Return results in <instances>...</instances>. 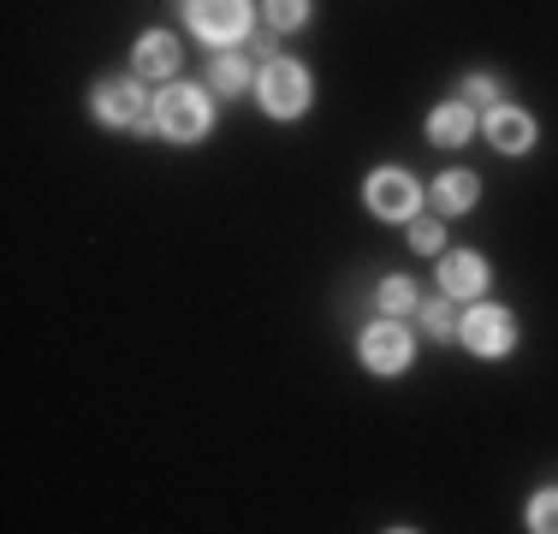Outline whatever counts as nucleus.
Here are the masks:
<instances>
[{
    "label": "nucleus",
    "instance_id": "f257e3e1",
    "mask_svg": "<svg viewBox=\"0 0 558 534\" xmlns=\"http://www.w3.org/2000/svg\"><path fill=\"white\" fill-rule=\"evenodd\" d=\"M155 125L167 131L172 143H191V137H203L208 131V101H203V89H167L161 101H155Z\"/></svg>",
    "mask_w": 558,
    "mask_h": 534
},
{
    "label": "nucleus",
    "instance_id": "f03ea898",
    "mask_svg": "<svg viewBox=\"0 0 558 534\" xmlns=\"http://www.w3.org/2000/svg\"><path fill=\"white\" fill-rule=\"evenodd\" d=\"M262 107H268L274 119H291V113H303V101H310V77H303V65H291V60H268L262 65Z\"/></svg>",
    "mask_w": 558,
    "mask_h": 534
},
{
    "label": "nucleus",
    "instance_id": "7ed1b4c3",
    "mask_svg": "<svg viewBox=\"0 0 558 534\" xmlns=\"http://www.w3.org/2000/svg\"><path fill=\"white\" fill-rule=\"evenodd\" d=\"M250 24L244 0H191V31L208 36V43H238Z\"/></svg>",
    "mask_w": 558,
    "mask_h": 534
},
{
    "label": "nucleus",
    "instance_id": "20e7f679",
    "mask_svg": "<svg viewBox=\"0 0 558 534\" xmlns=\"http://www.w3.org/2000/svg\"><path fill=\"white\" fill-rule=\"evenodd\" d=\"M356 351H363V363L375 368V374H398L410 363V332L398 327V320H375V327L363 332V344H356Z\"/></svg>",
    "mask_w": 558,
    "mask_h": 534
},
{
    "label": "nucleus",
    "instance_id": "39448f33",
    "mask_svg": "<svg viewBox=\"0 0 558 534\" xmlns=\"http://www.w3.org/2000/svg\"><path fill=\"white\" fill-rule=\"evenodd\" d=\"M416 203H422V191H416V179H404V172L387 167V172L368 179V208H375L380 220H410Z\"/></svg>",
    "mask_w": 558,
    "mask_h": 534
},
{
    "label": "nucleus",
    "instance_id": "423d86ee",
    "mask_svg": "<svg viewBox=\"0 0 558 534\" xmlns=\"http://www.w3.org/2000/svg\"><path fill=\"white\" fill-rule=\"evenodd\" d=\"M511 339H517L511 315L494 310V303H482V310H470V315H463V344H470V351L499 356V351H511Z\"/></svg>",
    "mask_w": 558,
    "mask_h": 534
},
{
    "label": "nucleus",
    "instance_id": "0eeeda50",
    "mask_svg": "<svg viewBox=\"0 0 558 534\" xmlns=\"http://www.w3.org/2000/svg\"><path fill=\"white\" fill-rule=\"evenodd\" d=\"M96 113L108 119V125H137L143 119V89L131 84V77H113V84L96 89Z\"/></svg>",
    "mask_w": 558,
    "mask_h": 534
},
{
    "label": "nucleus",
    "instance_id": "6e6552de",
    "mask_svg": "<svg viewBox=\"0 0 558 534\" xmlns=\"http://www.w3.org/2000/svg\"><path fill=\"white\" fill-rule=\"evenodd\" d=\"M487 137H494V149H505V155H523L529 143H535V125H529V113H517V107H494V113H487Z\"/></svg>",
    "mask_w": 558,
    "mask_h": 534
},
{
    "label": "nucleus",
    "instance_id": "1a4fd4ad",
    "mask_svg": "<svg viewBox=\"0 0 558 534\" xmlns=\"http://www.w3.org/2000/svg\"><path fill=\"white\" fill-rule=\"evenodd\" d=\"M470 131H475V113H470V101H446V107H434V119H428V137L440 143V149H458V143H470Z\"/></svg>",
    "mask_w": 558,
    "mask_h": 534
},
{
    "label": "nucleus",
    "instance_id": "9d476101",
    "mask_svg": "<svg viewBox=\"0 0 558 534\" xmlns=\"http://www.w3.org/2000/svg\"><path fill=\"white\" fill-rule=\"evenodd\" d=\"M440 286H446V298H475V291L487 286V262L482 256H446Z\"/></svg>",
    "mask_w": 558,
    "mask_h": 534
},
{
    "label": "nucleus",
    "instance_id": "9b49d317",
    "mask_svg": "<svg viewBox=\"0 0 558 534\" xmlns=\"http://www.w3.org/2000/svg\"><path fill=\"white\" fill-rule=\"evenodd\" d=\"M137 72L143 77H172V72H179V43H172L167 31H149L137 43Z\"/></svg>",
    "mask_w": 558,
    "mask_h": 534
},
{
    "label": "nucleus",
    "instance_id": "f8f14e48",
    "mask_svg": "<svg viewBox=\"0 0 558 534\" xmlns=\"http://www.w3.org/2000/svg\"><path fill=\"white\" fill-rule=\"evenodd\" d=\"M434 203H440L446 214H463L475 203V179H470V172H446V179L434 184Z\"/></svg>",
    "mask_w": 558,
    "mask_h": 534
},
{
    "label": "nucleus",
    "instance_id": "ddd939ff",
    "mask_svg": "<svg viewBox=\"0 0 558 534\" xmlns=\"http://www.w3.org/2000/svg\"><path fill=\"white\" fill-rule=\"evenodd\" d=\"M244 84H250V65H244V60H232V53L208 65V89H215V96H238Z\"/></svg>",
    "mask_w": 558,
    "mask_h": 534
},
{
    "label": "nucleus",
    "instance_id": "4468645a",
    "mask_svg": "<svg viewBox=\"0 0 558 534\" xmlns=\"http://www.w3.org/2000/svg\"><path fill=\"white\" fill-rule=\"evenodd\" d=\"M422 320H428L434 339H458V332H463V320H458V310H451V298H434L428 310H422Z\"/></svg>",
    "mask_w": 558,
    "mask_h": 534
},
{
    "label": "nucleus",
    "instance_id": "2eb2a0df",
    "mask_svg": "<svg viewBox=\"0 0 558 534\" xmlns=\"http://www.w3.org/2000/svg\"><path fill=\"white\" fill-rule=\"evenodd\" d=\"M310 19V0H268V24L274 31H298Z\"/></svg>",
    "mask_w": 558,
    "mask_h": 534
},
{
    "label": "nucleus",
    "instance_id": "dca6fc26",
    "mask_svg": "<svg viewBox=\"0 0 558 534\" xmlns=\"http://www.w3.org/2000/svg\"><path fill=\"white\" fill-rule=\"evenodd\" d=\"M410 303H416V286H410V279H387V286H380V310L387 315H404Z\"/></svg>",
    "mask_w": 558,
    "mask_h": 534
},
{
    "label": "nucleus",
    "instance_id": "f3484780",
    "mask_svg": "<svg viewBox=\"0 0 558 534\" xmlns=\"http://www.w3.org/2000/svg\"><path fill=\"white\" fill-rule=\"evenodd\" d=\"M529 529L558 534V493H541V499H535V511H529Z\"/></svg>",
    "mask_w": 558,
    "mask_h": 534
},
{
    "label": "nucleus",
    "instance_id": "a211bd4d",
    "mask_svg": "<svg viewBox=\"0 0 558 534\" xmlns=\"http://www.w3.org/2000/svg\"><path fill=\"white\" fill-rule=\"evenodd\" d=\"M440 220H416V226H410V244H416V250H440Z\"/></svg>",
    "mask_w": 558,
    "mask_h": 534
},
{
    "label": "nucleus",
    "instance_id": "6ab92c4d",
    "mask_svg": "<svg viewBox=\"0 0 558 534\" xmlns=\"http://www.w3.org/2000/svg\"><path fill=\"white\" fill-rule=\"evenodd\" d=\"M463 101H494V77H470V84H463Z\"/></svg>",
    "mask_w": 558,
    "mask_h": 534
}]
</instances>
